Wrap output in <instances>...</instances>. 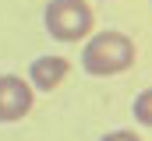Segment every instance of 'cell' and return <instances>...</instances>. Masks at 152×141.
I'll return each instance as SVG.
<instances>
[{
	"label": "cell",
	"instance_id": "5",
	"mask_svg": "<svg viewBox=\"0 0 152 141\" xmlns=\"http://www.w3.org/2000/svg\"><path fill=\"white\" fill-rule=\"evenodd\" d=\"M134 120L142 127H152V88H145L138 99H134Z\"/></svg>",
	"mask_w": 152,
	"mask_h": 141
},
{
	"label": "cell",
	"instance_id": "1",
	"mask_svg": "<svg viewBox=\"0 0 152 141\" xmlns=\"http://www.w3.org/2000/svg\"><path fill=\"white\" fill-rule=\"evenodd\" d=\"M134 64V42L124 32H96L85 49H81V67L96 78H110V74H120Z\"/></svg>",
	"mask_w": 152,
	"mask_h": 141
},
{
	"label": "cell",
	"instance_id": "4",
	"mask_svg": "<svg viewBox=\"0 0 152 141\" xmlns=\"http://www.w3.org/2000/svg\"><path fill=\"white\" fill-rule=\"evenodd\" d=\"M71 64L64 57H36L32 67H28V85L39 88V92H53L64 78H67Z\"/></svg>",
	"mask_w": 152,
	"mask_h": 141
},
{
	"label": "cell",
	"instance_id": "3",
	"mask_svg": "<svg viewBox=\"0 0 152 141\" xmlns=\"http://www.w3.org/2000/svg\"><path fill=\"white\" fill-rule=\"evenodd\" d=\"M32 85L18 74H0V124H14L32 113Z\"/></svg>",
	"mask_w": 152,
	"mask_h": 141
},
{
	"label": "cell",
	"instance_id": "6",
	"mask_svg": "<svg viewBox=\"0 0 152 141\" xmlns=\"http://www.w3.org/2000/svg\"><path fill=\"white\" fill-rule=\"evenodd\" d=\"M103 141H142V138H138L134 131H110Z\"/></svg>",
	"mask_w": 152,
	"mask_h": 141
},
{
	"label": "cell",
	"instance_id": "2",
	"mask_svg": "<svg viewBox=\"0 0 152 141\" xmlns=\"http://www.w3.org/2000/svg\"><path fill=\"white\" fill-rule=\"evenodd\" d=\"M92 7L85 0H50L46 4V32L60 42H81L92 32Z\"/></svg>",
	"mask_w": 152,
	"mask_h": 141
}]
</instances>
